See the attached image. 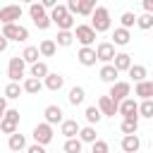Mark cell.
<instances>
[{
  "mask_svg": "<svg viewBox=\"0 0 153 153\" xmlns=\"http://www.w3.org/2000/svg\"><path fill=\"white\" fill-rule=\"evenodd\" d=\"M91 26H93V31H96V33L108 31V29L112 26L110 10H108V7H103V5H98V7L93 10V14H91Z\"/></svg>",
  "mask_w": 153,
  "mask_h": 153,
  "instance_id": "6da1fadb",
  "label": "cell"
},
{
  "mask_svg": "<svg viewBox=\"0 0 153 153\" xmlns=\"http://www.w3.org/2000/svg\"><path fill=\"white\" fill-rule=\"evenodd\" d=\"M29 14H31V19H33V24L41 29V31H45L53 22H50V14L45 12V7L41 5V2H31L29 5Z\"/></svg>",
  "mask_w": 153,
  "mask_h": 153,
  "instance_id": "7a4b0ae2",
  "label": "cell"
},
{
  "mask_svg": "<svg viewBox=\"0 0 153 153\" xmlns=\"http://www.w3.org/2000/svg\"><path fill=\"white\" fill-rule=\"evenodd\" d=\"M7 41H17V43H24L29 41V29L22 26V24H2V31H0Z\"/></svg>",
  "mask_w": 153,
  "mask_h": 153,
  "instance_id": "3957f363",
  "label": "cell"
},
{
  "mask_svg": "<svg viewBox=\"0 0 153 153\" xmlns=\"http://www.w3.org/2000/svg\"><path fill=\"white\" fill-rule=\"evenodd\" d=\"M72 33H74V38L81 43V48H91V45L96 43V31H93L91 24H76V29H74Z\"/></svg>",
  "mask_w": 153,
  "mask_h": 153,
  "instance_id": "277c9868",
  "label": "cell"
},
{
  "mask_svg": "<svg viewBox=\"0 0 153 153\" xmlns=\"http://www.w3.org/2000/svg\"><path fill=\"white\" fill-rule=\"evenodd\" d=\"M7 76H10V81H22V79H26V62L22 60V55L10 57V65H7Z\"/></svg>",
  "mask_w": 153,
  "mask_h": 153,
  "instance_id": "5b68a950",
  "label": "cell"
},
{
  "mask_svg": "<svg viewBox=\"0 0 153 153\" xmlns=\"http://www.w3.org/2000/svg\"><path fill=\"white\" fill-rule=\"evenodd\" d=\"M17 127H19V110L7 108L5 115H2V120H0V131L2 134H14Z\"/></svg>",
  "mask_w": 153,
  "mask_h": 153,
  "instance_id": "8992f818",
  "label": "cell"
},
{
  "mask_svg": "<svg viewBox=\"0 0 153 153\" xmlns=\"http://www.w3.org/2000/svg\"><path fill=\"white\" fill-rule=\"evenodd\" d=\"M108 96L120 105L124 98L131 96V84H129V81H115V84H110V93H108Z\"/></svg>",
  "mask_w": 153,
  "mask_h": 153,
  "instance_id": "52a82bcc",
  "label": "cell"
},
{
  "mask_svg": "<svg viewBox=\"0 0 153 153\" xmlns=\"http://www.w3.org/2000/svg\"><path fill=\"white\" fill-rule=\"evenodd\" d=\"M31 134H33V143H41V146H48V143L53 141V127H50L48 122L36 124Z\"/></svg>",
  "mask_w": 153,
  "mask_h": 153,
  "instance_id": "ba28073f",
  "label": "cell"
},
{
  "mask_svg": "<svg viewBox=\"0 0 153 153\" xmlns=\"http://www.w3.org/2000/svg\"><path fill=\"white\" fill-rule=\"evenodd\" d=\"M115 55H117V53H115V45H112L110 41H103V43H98V45H96V57H98V62L110 65Z\"/></svg>",
  "mask_w": 153,
  "mask_h": 153,
  "instance_id": "9c48e42d",
  "label": "cell"
},
{
  "mask_svg": "<svg viewBox=\"0 0 153 153\" xmlns=\"http://www.w3.org/2000/svg\"><path fill=\"white\" fill-rule=\"evenodd\" d=\"M22 19V5H5L0 10V24H17Z\"/></svg>",
  "mask_w": 153,
  "mask_h": 153,
  "instance_id": "30bf717a",
  "label": "cell"
},
{
  "mask_svg": "<svg viewBox=\"0 0 153 153\" xmlns=\"http://www.w3.org/2000/svg\"><path fill=\"white\" fill-rule=\"evenodd\" d=\"M98 110H100L103 117H115L117 115V103L110 96H100L98 98Z\"/></svg>",
  "mask_w": 153,
  "mask_h": 153,
  "instance_id": "8fae6325",
  "label": "cell"
},
{
  "mask_svg": "<svg viewBox=\"0 0 153 153\" xmlns=\"http://www.w3.org/2000/svg\"><path fill=\"white\" fill-rule=\"evenodd\" d=\"M117 115H122V117H134V115H139V103L129 96V98H124L120 105H117Z\"/></svg>",
  "mask_w": 153,
  "mask_h": 153,
  "instance_id": "7c38bea8",
  "label": "cell"
},
{
  "mask_svg": "<svg viewBox=\"0 0 153 153\" xmlns=\"http://www.w3.org/2000/svg\"><path fill=\"white\" fill-rule=\"evenodd\" d=\"M120 146H122L124 153H139V148H141V139H139V134H124L122 141H120Z\"/></svg>",
  "mask_w": 153,
  "mask_h": 153,
  "instance_id": "4fadbf2b",
  "label": "cell"
},
{
  "mask_svg": "<svg viewBox=\"0 0 153 153\" xmlns=\"http://www.w3.org/2000/svg\"><path fill=\"white\" fill-rule=\"evenodd\" d=\"M43 115H45V122H48L50 127H53V124H62V120H65V117H62L65 112H62L60 105H48V108L43 110Z\"/></svg>",
  "mask_w": 153,
  "mask_h": 153,
  "instance_id": "5bb4252c",
  "label": "cell"
},
{
  "mask_svg": "<svg viewBox=\"0 0 153 153\" xmlns=\"http://www.w3.org/2000/svg\"><path fill=\"white\" fill-rule=\"evenodd\" d=\"M79 129H81V124H79L76 120H62V124H60V134H62L65 139L79 136Z\"/></svg>",
  "mask_w": 153,
  "mask_h": 153,
  "instance_id": "9a60e30c",
  "label": "cell"
},
{
  "mask_svg": "<svg viewBox=\"0 0 153 153\" xmlns=\"http://www.w3.org/2000/svg\"><path fill=\"white\" fill-rule=\"evenodd\" d=\"M76 60H79L84 67H93V65L98 62V57H96V48H79Z\"/></svg>",
  "mask_w": 153,
  "mask_h": 153,
  "instance_id": "2e32d148",
  "label": "cell"
},
{
  "mask_svg": "<svg viewBox=\"0 0 153 153\" xmlns=\"http://www.w3.org/2000/svg\"><path fill=\"white\" fill-rule=\"evenodd\" d=\"M43 86H45L48 91H60V88L65 86V76L57 74V72H48V76L43 79Z\"/></svg>",
  "mask_w": 153,
  "mask_h": 153,
  "instance_id": "e0dca14e",
  "label": "cell"
},
{
  "mask_svg": "<svg viewBox=\"0 0 153 153\" xmlns=\"http://www.w3.org/2000/svg\"><path fill=\"white\" fill-rule=\"evenodd\" d=\"M7 148H10L12 153H22V151L26 148V136L19 134V131L10 134V139H7Z\"/></svg>",
  "mask_w": 153,
  "mask_h": 153,
  "instance_id": "ac0fdd59",
  "label": "cell"
},
{
  "mask_svg": "<svg viewBox=\"0 0 153 153\" xmlns=\"http://www.w3.org/2000/svg\"><path fill=\"white\" fill-rule=\"evenodd\" d=\"M134 96H139L141 100H151V98H153V81H148V79L139 81V84L134 86Z\"/></svg>",
  "mask_w": 153,
  "mask_h": 153,
  "instance_id": "d6986e66",
  "label": "cell"
},
{
  "mask_svg": "<svg viewBox=\"0 0 153 153\" xmlns=\"http://www.w3.org/2000/svg\"><path fill=\"white\" fill-rule=\"evenodd\" d=\"M131 65H134V62H131V55H129V53H117V55L112 57V67H115L117 72H127Z\"/></svg>",
  "mask_w": 153,
  "mask_h": 153,
  "instance_id": "ffe728a7",
  "label": "cell"
},
{
  "mask_svg": "<svg viewBox=\"0 0 153 153\" xmlns=\"http://www.w3.org/2000/svg\"><path fill=\"white\" fill-rule=\"evenodd\" d=\"M98 76H100V81H105V84H115V81H120V79H117L120 72L112 67V62H110V65H103L100 72H98Z\"/></svg>",
  "mask_w": 153,
  "mask_h": 153,
  "instance_id": "44dd1931",
  "label": "cell"
},
{
  "mask_svg": "<svg viewBox=\"0 0 153 153\" xmlns=\"http://www.w3.org/2000/svg\"><path fill=\"white\" fill-rule=\"evenodd\" d=\"M131 41V33H129V29H122V26H117L115 29V33H112V45H127Z\"/></svg>",
  "mask_w": 153,
  "mask_h": 153,
  "instance_id": "7402d4cb",
  "label": "cell"
},
{
  "mask_svg": "<svg viewBox=\"0 0 153 153\" xmlns=\"http://www.w3.org/2000/svg\"><path fill=\"white\" fill-rule=\"evenodd\" d=\"M38 53H41V57H53L57 53V43L53 38H45V41L38 43Z\"/></svg>",
  "mask_w": 153,
  "mask_h": 153,
  "instance_id": "603a6c76",
  "label": "cell"
},
{
  "mask_svg": "<svg viewBox=\"0 0 153 153\" xmlns=\"http://www.w3.org/2000/svg\"><path fill=\"white\" fill-rule=\"evenodd\" d=\"M48 72H50V69H48V65H45L43 60H38V62H33V65H31L29 76H33V79H41V81H43V79L48 76Z\"/></svg>",
  "mask_w": 153,
  "mask_h": 153,
  "instance_id": "cb8c5ba5",
  "label": "cell"
},
{
  "mask_svg": "<svg viewBox=\"0 0 153 153\" xmlns=\"http://www.w3.org/2000/svg\"><path fill=\"white\" fill-rule=\"evenodd\" d=\"M22 88H24V93H41V88H43V81L41 79H33V76H26L24 81H22Z\"/></svg>",
  "mask_w": 153,
  "mask_h": 153,
  "instance_id": "d4e9b609",
  "label": "cell"
},
{
  "mask_svg": "<svg viewBox=\"0 0 153 153\" xmlns=\"http://www.w3.org/2000/svg\"><path fill=\"white\" fill-rule=\"evenodd\" d=\"M96 139H98V134H96V127L93 124H86V127L79 129V141L81 143H93Z\"/></svg>",
  "mask_w": 153,
  "mask_h": 153,
  "instance_id": "484cf974",
  "label": "cell"
},
{
  "mask_svg": "<svg viewBox=\"0 0 153 153\" xmlns=\"http://www.w3.org/2000/svg\"><path fill=\"white\" fill-rule=\"evenodd\" d=\"M38 57H41V53H38V45H26V48L22 50V60H24L26 65H33V62H38Z\"/></svg>",
  "mask_w": 153,
  "mask_h": 153,
  "instance_id": "4316f807",
  "label": "cell"
},
{
  "mask_svg": "<svg viewBox=\"0 0 153 153\" xmlns=\"http://www.w3.org/2000/svg\"><path fill=\"white\" fill-rule=\"evenodd\" d=\"M127 74H129V79H131L134 84H139V81H143V79H146V74H148V72H146V67H143V65H131V67L127 69Z\"/></svg>",
  "mask_w": 153,
  "mask_h": 153,
  "instance_id": "83f0119b",
  "label": "cell"
},
{
  "mask_svg": "<svg viewBox=\"0 0 153 153\" xmlns=\"http://www.w3.org/2000/svg\"><path fill=\"white\" fill-rule=\"evenodd\" d=\"M67 100H69L72 105H81V103L86 100V91H84L81 86H72V88H69V96H67Z\"/></svg>",
  "mask_w": 153,
  "mask_h": 153,
  "instance_id": "f1b7e54d",
  "label": "cell"
},
{
  "mask_svg": "<svg viewBox=\"0 0 153 153\" xmlns=\"http://www.w3.org/2000/svg\"><path fill=\"white\" fill-rule=\"evenodd\" d=\"M22 93H24V88H22V84H19V81H10V84L5 86V98H7V100L19 98Z\"/></svg>",
  "mask_w": 153,
  "mask_h": 153,
  "instance_id": "f546056e",
  "label": "cell"
},
{
  "mask_svg": "<svg viewBox=\"0 0 153 153\" xmlns=\"http://www.w3.org/2000/svg\"><path fill=\"white\" fill-rule=\"evenodd\" d=\"M84 117H86V122H88V124H93V127H96V124L103 120V115H100L98 105H88V108L84 110Z\"/></svg>",
  "mask_w": 153,
  "mask_h": 153,
  "instance_id": "4dcf8cb0",
  "label": "cell"
},
{
  "mask_svg": "<svg viewBox=\"0 0 153 153\" xmlns=\"http://www.w3.org/2000/svg\"><path fill=\"white\" fill-rule=\"evenodd\" d=\"M120 129H122V134H136V129H139V115H134V117H124Z\"/></svg>",
  "mask_w": 153,
  "mask_h": 153,
  "instance_id": "1f68e13d",
  "label": "cell"
},
{
  "mask_svg": "<svg viewBox=\"0 0 153 153\" xmlns=\"http://www.w3.org/2000/svg\"><path fill=\"white\" fill-rule=\"evenodd\" d=\"M96 7H98V0H79V14L81 17H91Z\"/></svg>",
  "mask_w": 153,
  "mask_h": 153,
  "instance_id": "d6a6232c",
  "label": "cell"
},
{
  "mask_svg": "<svg viewBox=\"0 0 153 153\" xmlns=\"http://www.w3.org/2000/svg\"><path fill=\"white\" fill-rule=\"evenodd\" d=\"M55 43H57L60 48H67V45H72V43H74V33H72V31H57Z\"/></svg>",
  "mask_w": 153,
  "mask_h": 153,
  "instance_id": "836d02e7",
  "label": "cell"
},
{
  "mask_svg": "<svg viewBox=\"0 0 153 153\" xmlns=\"http://www.w3.org/2000/svg\"><path fill=\"white\" fill-rule=\"evenodd\" d=\"M81 151H84V143L79 141V136L65 141V153H81Z\"/></svg>",
  "mask_w": 153,
  "mask_h": 153,
  "instance_id": "e575fe53",
  "label": "cell"
},
{
  "mask_svg": "<svg viewBox=\"0 0 153 153\" xmlns=\"http://www.w3.org/2000/svg\"><path fill=\"white\" fill-rule=\"evenodd\" d=\"M136 26H139V29H143V31L153 29V14H148V12L139 14V17H136Z\"/></svg>",
  "mask_w": 153,
  "mask_h": 153,
  "instance_id": "d590c367",
  "label": "cell"
},
{
  "mask_svg": "<svg viewBox=\"0 0 153 153\" xmlns=\"http://www.w3.org/2000/svg\"><path fill=\"white\" fill-rule=\"evenodd\" d=\"M139 117H148V120H153V98L139 103Z\"/></svg>",
  "mask_w": 153,
  "mask_h": 153,
  "instance_id": "8d00e7d4",
  "label": "cell"
},
{
  "mask_svg": "<svg viewBox=\"0 0 153 153\" xmlns=\"http://www.w3.org/2000/svg\"><path fill=\"white\" fill-rule=\"evenodd\" d=\"M55 26H57L60 31H72V26H74V14H69V12H67L60 22H55Z\"/></svg>",
  "mask_w": 153,
  "mask_h": 153,
  "instance_id": "74e56055",
  "label": "cell"
},
{
  "mask_svg": "<svg viewBox=\"0 0 153 153\" xmlns=\"http://www.w3.org/2000/svg\"><path fill=\"white\" fill-rule=\"evenodd\" d=\"M65 14H67V7H65V5H60V2H57V5H55V7H53V10H50V22H53V24H55V22H60V19H62V17H65Z\"/></svg>",
  "mask_w": 153,
  "mask_h": 153,
  "instance_id": "f35d334b",
  "label": "cell"
},
{
  "mask_svg": "<svg viewBox=\"0 0 153 153\" xmlns=\"http://www.w3.org/2000/svg\"><path fill=\"white\" fill-rule=\"evenodd\" d=\"M120 24H122V29H131V26L136 24V14H134V12H122Z\"/></svg>",
  "mask_w": 153,
  "mask_h": 153,
  "instance_id": "ab89813d",
  "label": "cell"
},
{
  "mask_svg": "<svg viewBox=\"0 0 153 153\" xmlns=\"http://www.w3.org/2000/svg\"><path fill=\"white\" fill-rule=\"evenodd\" d=\"M110 151V146H108V141H103V139H96L93 143H91V153H108Z\"/></svg>",
  "mask_w": 153,
  "mask_h": 153,
  "instance_id": "60d3db41",
  "label": "cell"
},
{
  "mask_svg": "<svg viewBox=\"0 0 153 153\" xmlns=\"http://www.w3.org/2000/svg\"><path fill=\"white\" fill-rule=\"evenodd\" d=\"M65 7H67V12H69V14H79V0H67V5H65Z\"/></svg>",
  "mask_w": 153,
  "mask_h": 153,
  "instance_id": "b9f144b4",
  "label": "cell"
},
{
  "mask_svg": "<svg viewBox=\"0 0 153 153\" xmlns=\"http://www.w3.org/2000/svg\"><path fill=\"white\" fill-rule=\"evenodd\" d=\"M26 153H48V151H45V146H41V143H31V146L26 148Z\"/></svg>",
  "mask_w": 153,
  "mask_h": 153,
  "instance_id": "7bdbcfd3",
  "label": "cell"
},
{
  "mask_svg": "<svg viewBox=\"0 0 153 153\" xmlns=\"http://www.w3.org/2000/svg\"><path fill=\"white\" fill-rule=\"evenodd\" d=\"M141 5H143V12L153 14V0H141Z\"/></svg>",
  "mask_w": 153,
  "mask_h": 153,
  "instance_id": "ee69618b",
  "label": "cell"
},
{
  "mask_svg": "<svg viewBox=\"0 0 153 153\" xmlns=\"http://www.w3.org/2000/svg\"><path fill=\"white\" fill-rule=\"evenodd\" d=\"M38 2H41V5L45 7V10H53V7L57 5V0H38Z\"/></svg>",
  "mask_w": 153,
  "mask_h": 153,
  "instance_id": "f6af8a7d",
  "label": "cell"
},
{
  "mask_svg": "<svg viewBox=\"0 0 153 153\" xmlns=\"http://www.w3.org/2000/svg\"><path fill=\"white\" fill-rule=\"evenodd\" d=\"M5 110H7V98H5V96H0V120H2Z\"/></svg>",
  "mask_w": 153,
  "mask_h": 153,
  "instance_id": "bcb514c9",
  "label": "cell"
},
{
  "mask_svg": "<svg viewBox=\"0 0 153 153\" xmlns=\"http://www.w3.org/2000/svg\"><path fill=\"white\" fill-rule=\"evenodd\" d=\"M7 45H10V41H7V38L0 33V53H5V50H7Z\"/></svg>",
  "mask_w": 153,
  "mask_h": 153,
  "instance_id": "7dc6e473",
  "label": "cell"
},
{
  "mask_svg": "<svg viewBox=\"0 0 153 153\" xmlns=\"http://www.w3.org/2000/svg\"><path fill=\"white\" fill-rule=\"evenodd\" d=\"M22 2H26V5H31V2H36V0H22Z\"/></svg>",
  "mask_w": 153,
  "mask_h": 153,
  "instance_id": "c3c4849f",
  "label": "cell"
},
{
  "mask_svg": "<svg viewBox=\"0 0 153 153\" xmlns=\"http://www.w3.org/2000/svg\"><path fill=\"white\" fill-rule=\"evenodd\" d=\"M0 31H2V24H0Z\"/></svg>",
  "mask_w": 153,
  "mask_h": 153,
  "instance_id": "681fc988",
  "label": "cell"
},
{
  "mask_svg": "<svg viewBox=\"0 0 153 153\" xmlns=\"http://www.w3.org/2000/svg\"><path fill=\"white\" fill-rule=\"evenodd\" d=\"M81 153H84V151H81ZM88 153H91V151H88Z\"/></svg>",
  "mask_w": 153,
  "mask_h": 153,
  "instance_id": "f907efd6",
  "label": "cell"
},
{
  "mask_svg": "<svg viewBox=\"0 0 153 153\" xmlns=\"http://www.w3.org/2000/svg\"><path fill=\"white\" fill-rule=\"evenodd\" d=\"M139 2H141V0H139Z\"/></svg>",
  "mask_w": 153,
  "mask_h": 153,
  "instance_id": "816d5d0a",
  "label": "cell"
}]
</instances>
